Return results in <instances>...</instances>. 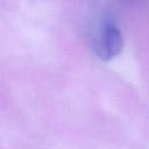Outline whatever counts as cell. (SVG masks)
<instances>
[{"label": "cell", "mask_w": 149, "mask_h": 149, "mask_svg": "<svg viewBox=\"0 0 149 149\" xmlns=\"http://www.w3.org/2000/svg\"><path fill=\"white\" fill-rule=\"evenodd\" d=\"M123 47V35L116 22L105 16L101 19L94 37V51L102 61H109L116 57Z\"/></svg>", "instance_id": "cell-1"}]
</instances>
